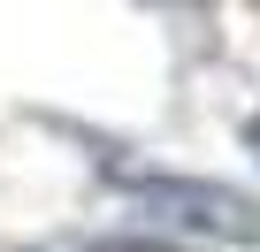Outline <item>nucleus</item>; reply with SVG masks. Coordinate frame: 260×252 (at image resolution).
Wrapping results in <instances>:
<instances>
[{
	"instance_id": "f257e3e1",
	"label": "nucleus",
	"mask_w": 260,
	"mask_h": 252,
	"mask_svg": "<svg viewBox=\"0 0 260 252\" xmlns=\"http://www.w3.org/2000/svg\"><path fill=\"white\" fill-rule=\"evenodd\" d=\"M252 146H260V122H252Z\"/></svg>"
}]
</instances>
